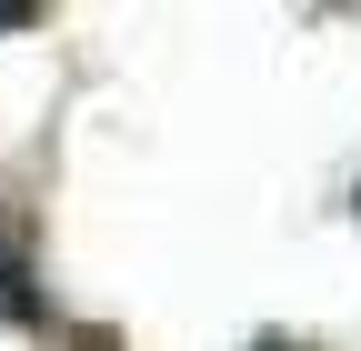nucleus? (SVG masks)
<instances>
[{
  "label": "nucleus",
  "instance_id": "f257e3e1",
  "mask_svg": "<svg viewBox=\"0 0 361 351\" xmlns=\"http://www.w3.org/2000/svg\"><path fill=\"white\" fill-rule=\"evenodd\" d=\"M20 20H40V0H0V40H11Z\"/></svg>",
  "mask_w": 361,
  "mask_h": 351
},
{
  "label": "nucleus",
  "instance_id": "f03ea898",
  "mask_svg": "<svg viewBox=\"0 0 361 351\" xmlns=\"http://www.w3.org/2000/svg\"><path fill=\"white\" fill-rule=\"evenodd\" d=\"M271 351H291V341H271Z\"/></svg>",
  "mask_w": 361,
  "mask_h": 351
}]
</instances>
